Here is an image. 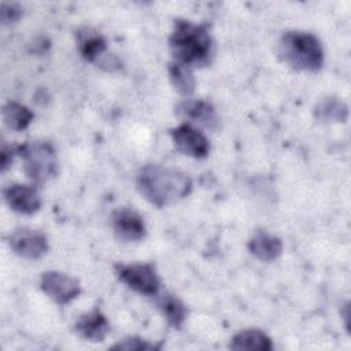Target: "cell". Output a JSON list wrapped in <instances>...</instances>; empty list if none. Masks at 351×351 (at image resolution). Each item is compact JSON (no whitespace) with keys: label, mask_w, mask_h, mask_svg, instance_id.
<instances>
[{"label":"cell","mask_w":351,"mask_h":351,"mask_svg":"<svg viewBox=\"0 0 351 351\" xmlns=\"http://www.w3.org/2000/svg\"><path fill=\"white\" fill-rule=\"evenodd\" d=\"M167 71H169L171 85L180 95L189 96L195 92V85H196L195 77L188 66H184L177 62H171L169 63Z\"/></svg>","instance_id":"cell-19"},{"label":"cell","mask_w":351,"mask_h":351,"mask_svg":"<svg viewBox=\"0 0 351 351\" xmlns=\"http://www.w3.org/2000/svg\"><path fill=\"white\" fill-rule=\"evenodd\" d=\"M10 208L19 214H33L41 207V199L33 185L11 184L3 191Z\"/></svg>","instance_id":"cell-9"},{"label":"cell","mask_w":351,"mask_h":351,"mask_svg":"<svg viewBox=\"0 0 351 351\" xmlns=\"http://www.w3.org/2000/svg\"><path fill=\"white\" fill-rule=\"evenodd\" d=\"M248 250L259 261L270 262L281 255L282 241L280 237L261 230V232H256L250 239Z\"/></svg>","instance_id":"cell-13"},{"label":"cell","mask_w":351,"mask_h":351,"mask_svg":"<svg viewBox=\"0 0 351 351\" xmlns=\"http://www.w3.org/2000/svg\"><path fill=\"white\" fill-rule=\"evenodd\" d=\"M75 330L86 340L103 341L110 332V324L99 308H93L78 318L75 322Z\"/></svg>","instance_id":"cell-12"},{"label":"cell","mask_w":351,"mask_h":351,"mask_svg":"<svg viewBox=\"0 0 351 351\" xmlns=\"http://www.w3.org/2000/svg\"><path fill=\"white\" fill-rule=\"evenodd\" d=\"M176 112L207 129H217L219 123L214 107L204 100L186 99L176 106Z\"/></svg>","instance_id":"cell-11"},{"label":"cell","mask_w":351,"mask_h":351,"mask_svg":"<svg viewBox=\"0 0 351 351\" xmlns=\"http://www.w3.org/2000/svg\"><path fill=\"white\" fill-rule=\"evenodd\" d=\"M169 45L177 63L184 66H207L213 56V38L206 25L178 19L169 37Z\"/></svg>","instance_id":"cell-2"},{"label":"cell","mask_w":351,"mask_h":351,"mask_svg":"<svg viewBox=\"0 0 351 351\" xmlns=\"http://www.w3.org/2000/svg\"><path fill=\"white\" fill-rule=\"evenodd\" d=\"M112 350H126V351H136V350H155L158 348L154 343L140 337H128L111 347Z\"/></svg>","instance_id":"cell-20"},{"label":"cell","mask_w":351,"mask_h":351,"mask_svg":"<svg viewBox=\"0 0 351 351\" xmlns=\"http://www.w3.org/2000/svg\"><path fill=\"white\" fill-rule=\"evenodd\" d=\"M16 155V145H11V147H7V145H3L1 148V171H5L11 163H12V159L14 156Z\"/></svg>","instance_id":"cell-22"},{"label":"cell","mask_w":351,"mask_h":351,"mask_svg":"<svg viewBox=\"0 0 351 351\" xmlns=\"http://www.w3.org/2000/svg\"><path fill=\"white\" fill-rule=\"evenodd\" d=\"M156 306L167 319V322L174 328H181L186 318L185 304L173 293L165 292L156 299Z\"/></svg>","instance_id":"cell-17"},{"label":"cell","mask_w":351,"mask_h":351,"mask_svg":"<svg viewBox=\"0 0 351 351\" xmlns=\"http://www.w3.org/2000/svg\"><path fill=\"white\" fill-rule=\"evenodd\" d=\"M176 148L184 155L192 158H206L210 151V144L206 136L189 123H181L170 130Z\"/></svg>","instance_id":"cell-7"},{"label":"cell","mask_w":351,"mask_h":351,"mask_svg":"<svg viewBox=\"0 0 351 351\" xmlns=\"http://www.w3.org/2000/svg\"><path fill=\"white\" fill-rule=\"evenodd\" d=\"M16 155L23 160V171L34 184H45L58 174L56 151L48 141H30L16 145Z\"/></svg>","instance_id":"cell-4"},{"label":"cell","mask_w":351,"mask_h":351,"mask_svg":"<svg viewBox=\"0 0 351 351\" xmlns=\"http://www.w3.org/2000/svg\"><path fill=\"white\" fill-rule=\"evenodd\" d=\"M112 229L117 237L123 241H137L145 236L143 217L130 208H119L114 213Z\"/></svg>","instance_id":"cell-10"},{"label":"cell","mask_w":351,"mask_h":351,"mask_svg":"<svg viewBox=\"0 0 351 351\" xmlns=\"http://www.w3.org/2000/svg\"><path fill=\"white\" fill-rule=\"evenodd\" d=\"M117 274L121 281H123L129 288L138 293L155 296L159 292L160 281L156 270L149 263H129L117 265Z\"/></svg>","instance_id":"cell-5"},{"label":"cell","mask_w":351,"mask_h":351,"mask_svg":"<svg viewBox=\"0 0 351 351\" xmlns=\"http://www.w3.org/2000/svg\"><path fill=\"white\" fill-rule=\"evenodd\" d=\"M278 52L282 60L295 70L318 71L324 63L319 40L307 32H287L281 36Z\"/></svg>","instance_id":"cell-3"},{"label":"cell","mask_w":351,"mask_h":351,"mask_svg":"<svg viewBox=\"0 0 351 351\" xmlns=\"http://www.w3.org/2000/svg\"><path fill=\"white\" fill-rule=\"evenodd\" d=\"M77 47L81 56L88 62H97L107 49L106 38L93 29L84 27L77 32Z\"/></svg>","instance_id":"cell-14"},{"label":"cell","mask_w":351,"mask_h":351,"mask_svg":"<svg viewBox=\"0 0 351 351\" xmlns=\"http://www.w3.org/2000/svg\"><path fill=\"white\" fill-rule=\"evenodd\" d=\"M341 314H343L344 321H346V328H347V330H350V304H348V303H346V304L343 306Z\"/></svg>","instance_id":"cell-23"},{"label":"cell","mask_w":351,"mask_h":351,"mask_svg":"<svg viewBox=\"0 0 351 351\" xmlns=\"http://www.w3.org/2000/svg\"><path fill=\"white\" fill-rule=\"evenodd\" d=\"M314 115L322 122H346L348 117V107L339 97L328 96L317 103Z\"/></svg>","instance_id":"cell-16"},{"label":"cell","mask_w":351,"mask_h":351,"mask_svg":"<svg viewBox=\"0 0 351 351\" xmlns=\"http://www.w3.org/2000/svg\"><path fill=\"white\" fill-rule=\"evenodd\" d=\"M22 15V8L18 4L14 3H1L0 7V19L1 23L7 25V23H14L15 21H18Z\"/></svg>","instance_id":"cell-21"},{"label":"cell","mask_w":351,"mask_h":351,"mask_svg":"<svg viewBox=\"0 0 351 351\" xmlns=\"http://www.w3.org/2000/svg\"><path fill=\"white\" fill-rule=\"evenodd\" d=\"M40 285L44 293L58 304H67L81 293V287L77 278L55 270L43 273Z\"/></svg>","instance_id":"cell-6"},{"label":"cell","mask_w":351,"mask_h":351,"mask_svg":"<svg viewBox=\"0 0 351 351\" xmlns=\"http://www.w3.org/2000/svg\"><path fill=\"white\" fill-rule=\"evenodd\" d=\"M229 347L234 351H270L273 343L265 332L259 329H247L234 335Z\"/></svg>","instance_id":"cell-15"},{"label":"cell","mask_w":351,"mask_h":351,"mask_svg":"<svg viewBox=\"0 0 351 351\" xmlns=\"http://www.w3.org/2000/svg\"><path fill=\"white\" fill-rule=\"evenodd\" d=\"M1 114L4 125L14 132H21L26 129L34 118V114L26 106L15 101H8L3 107Z\"/></svg>","instance_id":"cell-18"},{"label":"cell","mask_w":351,"mask_h":351,"mask_svg":"<svg viewBox=\"0 0 351 351\" xmlns=\"http://www.w3.org/2000/svg\"><path fill=\"white\" fill-rule=\"evenodd\" d=\"M136 184L143 197L156 207L177 203L192 191V180L188 174L160 165L141 167Z\"/></svg>","instance_id":"cell-1"},{"label":"cell","mask_w":351,"mask_h":351,"mask_svg":"<svg viewBox=\"0 0 351 351\" xmlns=\"http://www.w3.org/2000/svg\"><path fill=\"white\" fill-rule=\"evenodd\" d=\"M12 251L26 259H38L48 250V241L44 233L32 229H16L10 236Z\"/></svg>","instance_id":"cell-8"}]
</instances>
